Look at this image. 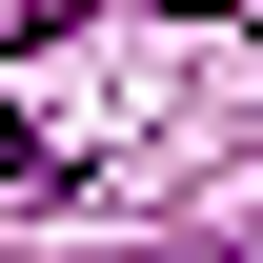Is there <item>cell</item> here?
<instances>
[{
	"instance_id": "obj_1",
	"label": "cell",
	"mask_w": 263,
	"mask_h": 263,
	"mask_svg": "<svg viewBox=\"0 0 263 263\" xmlns=\"http://www.w3.org/2000/svg\"><path fill=\"white\" fill-rule=\"evenodd\" d=\"M0 182H61V162H41V122H21V101H0Z\"/></svg>"
}]
</instances>
